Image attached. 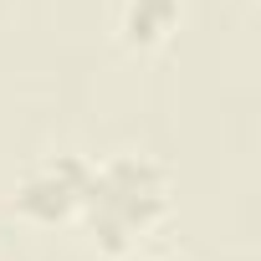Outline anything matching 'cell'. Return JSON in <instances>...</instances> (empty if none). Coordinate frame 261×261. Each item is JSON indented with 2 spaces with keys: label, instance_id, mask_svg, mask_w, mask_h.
<instances>
[{
  "label": "cell",
  "instance_id": "obj_3",
  "mask_svg": "<svg viewBox=\"0 0 261 261\" xmlns=\"http://www.w3.org/2000/svg\"><path fill=\"white\" fill-rule=\"evenodd\" d=\"M179 21H185V0H118L113 36L128 57H154L174 41Z\"/></svg>",
  "mask_w": 261,
  "mask_h": 261
},
{
  "label": "cell",
  "instance_id": "obj_4",
  "mask_svg": "<svg viewBox=\"0 0 261 261\" xmlns=\"http://www.w3.org/2000/svg\"><path fill=\"white\" fill-rule=\"evenodd\" d=\"M134 261H190V256H179V251H149V256H134Z\"/></svg>",
  "mask_w": 261,
  "mask_h": 261
},
{
  "label": "cell",
  "instance_id": "obj_1",
  "mask_svg": "<svg viewBox=\"0 0 261 261\" xmlns=\"http://www.w3.org/2000/svg\"><path fill=\"white\" fill-rule=\"evenodd\" d=\"M174 215V174L154 154L113 149L92 159L87 195L77 210V225L87 251L97 261H134L149 251V241Z\"/></svg>",
  "mask_w": 261,
  "mask_h": 261
},
{
  "label": "cell",
  "instance_id": "obj_2",
  "mask_svg": "<svg viewBox=\"0 0 261 261\" xmlns=\"http://www.w3.org/2000/svg\"><path fill=\"white\" fill-rule=\"evenodd\" d=\"M87 174H92V159L77 154V149L36 154L16 174V185L6 195V210L31 230H72L77 210H82V195H87Z\"/></svg>",
  "mask_w": 261,
  "mask_h": 261
}]
</instances>
